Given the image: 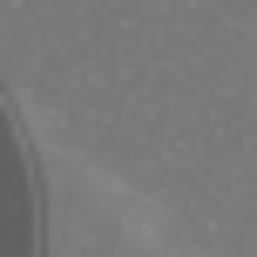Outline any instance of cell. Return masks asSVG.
<instances>
[{
    "instance_id": "6da1fadb",
    "label": "cell",
    "mask_w": 257,
    "mask_h": 257,
    "mask_svg": "<svg viewBox=\"0 0 257 257\" xmlns=\"http://www.w3.org/2000/svg\"><path fill=\"white\" fill-rule=\"evenodd\" d=\"M0 257H34V190L7 115H0Z\"/></svg>"
}]
</instances>
